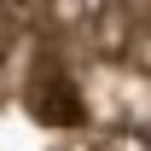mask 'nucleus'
Masks as SVG:
<instances>
[{
	"mask_svg": "<svg viewBox=\"0 0 151 151\" xmlns=\"http://www.w3.org/2000/svg\"><path fill=\"white\" fill-rule=\"evenodd\" d=\"M0 151H151V0H0Z\"/></svg>",
	"mask_w": 151,
	"mask_h": 151,
	"instance_id": "f257e3e1",
	"label": "nucleus"
}]
</instances>
